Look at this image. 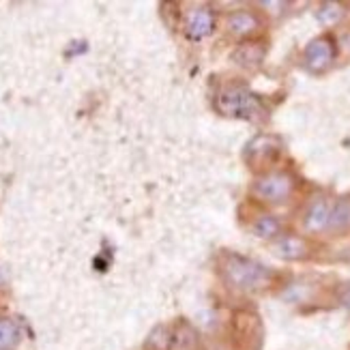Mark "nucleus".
<instances>
[{"label": "nucleus", "mask_w": 350, "mask_h": 350, "mask_svg": "<svg viewBox=\"0 0 350 350\" xmlns=\"http://www.w3.org/2000/svg\"><path fill=\"white\" fill-rule=\"evenodd\" d=\"M338 56V48H336V41H333L329 35H321L308 43L306 48V67L312 73H323L327 71L333 60Z\"/></svg>", "instance_id": "6"}, {"label": "nucleus", "mask_w": 350, "mask_h": 350, "mask_svg": "<svg viewBox=\"0 0 350 350\" xmlns=\"http://www.w3.org/2000/svg\"><path fill=\"white\" fill-rule=\"evenodd\" d=\"M346 5L344 3H336V0H329V3H323L316 11V18L323 26H336L344 20L346 15Z\"/></svg>", "instance_id": "12"}, {"label": "nucleus", "mask_w": 350, "mask_h": 350, "mask_svg": "<svg viewBox=\"0 0 350 350\" xmlns=\"http://www.w3.org/2000/svg\"><path fill=\"white\" fill-rule=\"evenodd\" d=\"M219 275L230 288L243 293L265 291L273 280V273L265 265L241 254H224L219 258Z\"/></svg>", "instance_id": "1"}, {"label": "nucleus", "mask_w": 350, "mask_h": 350, "mask_svg": "<svg viewBox=\"0 0 350 350\" xmlns=\"http://www.w3.org/2000/svg\"><path fill=\"white\" fill-rule=\"evenodd\" d=\"M273 252H275V256L282 258V260H303V258L310 256V243L303 237L286 234L275 241Z\"/></svg>", "instance_id": "7"}, {"label": "nucleus", "mask_w": 350, "mask_h": 350, "mask_svg": "<svg viewBox=\"0 0 350 350\" xmlns=\"http://www.w3.org/2000/svg\"><path fill=\"white\" fill-rule=\"evenodd\" d=\"M217 26L215 11L211 7H193L185 13V22H183V33L189 41H202L213 35Z\"/></svg>", "instance_id": "5"}, {"label": "nucleus", "mask_w": 350, "mask_h": 350, "mask_svg": "<svg viewBox=\"0 0 350 350\" xmlns=\"http://www.w3.org/2000/svg\"><path fill=\"white\" fill-rule=\"evenodd\" d=\"M226 26L237 37H250L256 33L258 28H260V18H258V15L250 9H237L228 15Z\"/></svg>", "instance_id": "10"}, {"label": "nucleus", "mask_w": 350, "mask_h": 350, "mask_svg": "<svg viewBox=\"0 0 350 350\" xmlns=\"http://www.w3.org/2000/svg\"><path fill=\"white\" fill-rule=\"evenodd\" d=\"M348 224H350V200H340L331 211L329 228H333V230H342V228H346Z\"/></svg>", "instance_id": "15"}, {"label": "nucleus", "mask_w": 350, "mask_h": 350, "mask_svg": "<svg viewBox=\"0 0 350 350\" xmlns=\"http://www.w3.org/2000/svg\"><path fill=\"white\" fill-rule=\"evenodd\" d=\"M260 7H265V9H286L288 5L286 3H260Z\"/></svg>", "instance_id": "16"}, {"label": "nucleus", "mask_w": 350, "mask_h": 350, "mask_svg": "<svg viewBox=\"0 0 350 350\" xmlns=\"http://www.w3.org/2000/svg\"><path fill=\"white\" fill-rule=\"evenodd\" d=\"M331 202L327 198H316V200L308 206L306 217H303V226H306L308 232H321L325 228H329L331 221Z\"/></svg>", "instance_id": "8"}, {"label": "nucleus", "mask_w": 350, "mask_h": 350, "mask_svg": "<svg viewBox=\"0 0 350 350\" xmlns=\"http://www.w3.org/2000/svg\"><path fill=\"white\" fill-rule=\"evenodd\" d=\"M265 56H267L265 41H243L232 54L234 63L245 69H258L262 65Z\"/></svg>", "instance_id": "9"}, {"label": "nucleus", "mask_w": 350, "mask_h": 350, "mask_svg": "<svg viewBox=\"0 0 350 350\" xmlns=\"http://www.w3.org/2000/svg\"><path fill=\"white\" fill-rule=\"evenodd\" d=\"M20 342V327L13 318H0V350H13Z\"/></svg>", "instance_id": "14"}, {"label": "nucleus", "mask_w": 350, "mask_h": 350, "mask_svg": "<svg viewBox=\"0 0 350 350\" xmlns=\"http://www.w3.org/2000/svg\"><path fill=\"white\" fill-rule=\"evenodd\" d=\"M174 346V331L165 325H157L148 333L144 342V350H172Z\"/></svg>", "instance_id": "11"}, {"label": "nucleus", "mask_w": 350, "mask_h": 350, "mask_svg": "<svg viewBox=\"0 0 350 350\" xmlns=\"http://www.w3.org/2000/svg\"><path fill=\"white\" fill-rule=\"evenodd\" d=\"M215 110L228 118H243V120H258L265 118L267 110L260 97L254 95L247 86L243 84H228L215 97Z\"/></svg>", "instance_id": "2"}, {"label": "nucleus", "mask_w": 350, "mask_h": 350, "mask_svg": "<svg viewBox=\"0 0 350 350\" xmlns=\"http://www.w3.org/2000/svg\"><path fill=\"white\" fill-rule=\"evenodd\" d=\"M7 278H9V275H7V269H5L3 265H0V286H3V284L7 282Z\"/></svg>", "instance_id": "18"}, {"label": "nucleus", "mask_w": 350, "mask_h": 350, "mask_svg": "<svg viewBox=\"0 0 350 350\" xmlns=\"http://www.w3.org/2000/svg\"><path fill=\"white\" fill-rule=\"evenodd\" d=\"M280 155H282V140L278 135H271V133L256 135L245 146V161L254 170L269 168V165L278 161Z\"/></svg>", "instance_id": "4"}, {"label": "nucleus", "mask_w": 350, "mask_h": 350, "mask_svg": "<svg viewBox=\"0 0 350 350\" xmlns=\"http://www.w3.org/2000/svg\"><path fill=\"white\" fill-rule=\"evenodd\" d=\"M344 291H346V293H342V301L346 303V306H350V284L344 288Z\"/></svg>", "instance_id": "17"}, {"label": "nucleus", "mask_w": 350, "mask_h": 350, "mask_svg": "<svg viewBox=\"0 0 350 350\" xmlns=\"http://www.w3.org/2000/svg\"><path fill=\"white\" fill-rule=\"evenodd\" d=\"M295 191V178L291 172H282V170H271L260 174L252 185V193L258 198L260 202L267 204H280L293 196Z\"/></svg>", "instance_id": "3"}, {"label": "nucleus", "mask_w": 350, "mask_h": 350, "mask_svg": "<svg viewBox=\"0 0 350 350\" xmlns=\"http://www.w3.org/2000/svg\"><path fill=\"white\" fill-rule=\"evenodd\" d=\"M252 230L260 239H278L282 234V221L275 215H260L252 224Z\"/></svg>", "instance_id": "13"}]
</instances>
